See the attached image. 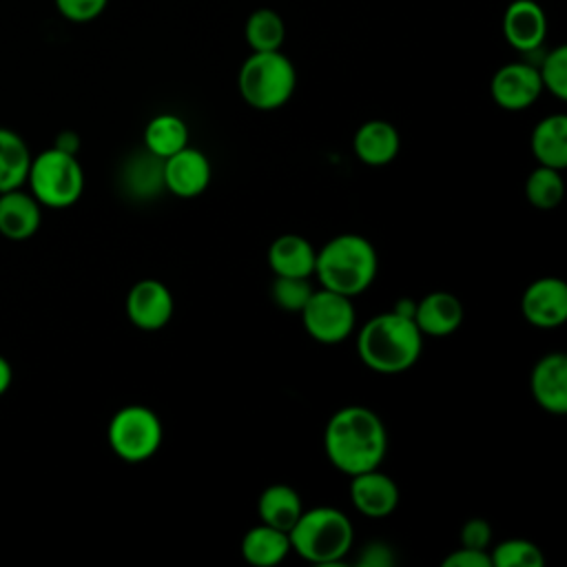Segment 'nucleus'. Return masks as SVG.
Listing matches in <instances>:
<instances>
[{
    "instance_id": "obj_25",
    "label": "nucleus",
    "mask_w": 567,
    "mask_h": 567,
    "mask_svg": "<svg viewBox=\"0 0 567 567\" xmlns=\"http://www.w3.org/2000/svg\"><path fill=\"white\" fill-rule=\"evenodd\" d=\"M244 40L250 51H277L286 42V20L272 7H257L244 22Z\"/></svg>"
},
{
    "instance_id": "obj_27",
    "label": "nucleus",
    "mask_w": 567,
    "mask_h": 567,
    "mask_svg": "<svg viewBox=\"0 0 567 567\" xmlns=\"http://www.w3.org/2000/svg\"><path fill=\"white\" fill-rule=\"evenodd\" d=\"M565 179L558 168L536 166L525 179V197L532 206L540 210H551L563 202Z\"/></svg>"
},
{
    "instance_id": "obj_24",
    "label": "nucleus",
    "mask_w": 567,
    "mask_h": 567,
    "mask_svg": "<svg viewBox=\"0 0 567 567\" xmlns=\"http://www.w3.org/2000/svg\"><path fill=\"white\" fill-rule=\"evenodd\" d=\"M31 157L33 153L24 137L7 126H0V193L24 186Z\"/></svg>"
},
{
    "instance_id": "obj_19",
    "label": "nucleus",
    "mask_w": 567,
    "mask_h": 567,
    "mask_svg": "<svg viewBox=\"0 0 567 567\" xmlns=\"http://www.w3.org/2000/svg\"><path fill=\"white\" fill-rule=\"evenodd\" d=\"M315 259L317 248L297 233L279 235L268 248V266L275 277H310Z\"/></svg>"
},
{
    "instance_id": "obj_7",
    "label": "nucleus",
    "mask_w": 567,
    "mask_h": 567,
    "mask_svg": "<svg viewBox=\"0 0 567 567\" xmlns=\"http://www.w3.org/2000/svg\"><path fill=\"white\" fill-rule=\"evenodd\" d=\"M106 441L120 461L144 463L162 447L164 425L157 412L146 405L131 403L111 416L106 425Z\"/></svg>"
},
{
    "instance_id": "obj_29",
    "label": "nucleus",
    "mask_w": 567,
    "mask_h": 567,
    "mask_svg": "<svg viewBox=\"0 0 567 567\" xmlns=\"http://www.w3.org/2000/svg\"><path fill=\"white\" fill-rule=\"evenodd\" d=\"M536 69L543 91H549L560 102L567 100V47L556 44L549 49Z\"/></svg>"
},
{
    "instance_id": "obj_14",
    "label": "nucleus",
    "mask_w": 567,
    "mask_h": 567,
    "mask_svg": "<svg viewBox=\"0 0 567 567\" xmlns=\"http://www.w3.org/2000/svg\"><path fill=\"white\" fill-rule=\"evenodd\" d=\"M529 390L538 408L549 414L567 412V357L565 352L543 354L529 374Z\"/></svg>"
},
{
    "instance_id": "obj_23",
    "label": "nucleus",
    "mask_w": 567,
    "mask_h": 567,
    "mask_svg": "<svg viewBox=\"0 0 567 567\" xmlns=\"http://www.w3.org/2000/svg\"><path fill=\"white\" fill-rule=\"evenodd\" d=\"M301 512H303V503L299 492L286 483L268 485L257 498L259 523H266L284 532H288L295 525Z\"/></svg>"
},
{
    "instance_id": "obj_12",
    "label": "nucleus",
    "mask_w": 567,
    "mask_h": 567,
    "mask_svg": "<svg viewBox=\"0 0 567 567\" xmlns=\"http://www.w3.org/2000/svg\"><path fill=\"white\" fill-rule=\"evenodd\" d=\"M520 310L527 323L536 328H558L567 321V284L560 277L534 279L523 297Z\"/></svg>"
},
{
    "instance_id": "obj_18",
    "label": "nucleus",
    "mask_w": 567,
    "mask_h": 567,
    "mask_svg": "<svg viewBox=\"0 0 567 567\" xmlns=\"http://www.w3.org/2000/svg\"><path fill=\"white\" fill-rule=\"evenodd\" d=\"M352 148L365 166H385L396 157L401 148V137L392 122L368 120L357 128L352 137Z\"/></svg>"
},
{
    "instance_id": "obj_2",
    "label": "nucleus",
    "mask_w": 567,
    "mask_h": 567,
    "mask_svg": "<svg viewBox=\"0 0 567 567\" xmlns=\"http://www.w3.org/2000/svg\"><path fill=\"white\" fill-rule=\"evenodd\" d=\"M423 350V334L412 317L394 310L374 315L357 332L359 359L379 374L410 370Z\"/></svg>"
},
{
    "instance_id": "obj_32",
    "label": "nucleus",
    "mask_w": 567,
    "mask_h": 567,
    "mask_svg": "<svg viewBox=\"0 0 567 567\" xmlns=\"http://www.w3.org/2000/svg\"><path fill=\"white\" fill-rule=\"evenodd\" d=\"M461 545L472 547V549H489L492 545V525L481 518H467L461 527Z\"/></svg>"
},
{
    "instance_id": "obj_35",
    "label": "nucleus",
    "mask_w": 567,
    "mask_h": 567,
    "mask_svg": "<svg viewBox=\"0 0 567 567\" xmlns=\"http://www.w3.org/2000/svg\"><path fill=\"white\" fill-rule=\"evenodd\" d=\"M53 146H58V148H62V151H66V153L78 155L80 137H78L75 133H71V131H64V133H60V135H58V140H55V144H53Z\"/></svg>"
},
{
    "instance_id": "obj_30",
    "label": "nucleus",
    "mask_w": 567,
    "mask_h": 567,
    "mask_svg": "<svg viewBox=\"0 0 567 567\" xmlns=\"http://www.w3.org/2000/svg\"><path fill=\"white\" fill-rule=\"evenodd\" d=\"M312 290L315 288L308 277H275L270 286V297L277 308L286 312H301Z\"/></svg>"
},
{
    "instance_id": "obj_8",
    "label": "nucleus",
    "mask_w": 567,
    "mask_h": 567,
    "mask_svg": "<svg viewBox=\"0 0 567 567\" xmlns=\"http://www.w3.org/2000/svg\"><path fill=\"white\" fill-rule=\"evenodd\" d=\"M301 323L306 332L326 346L346 341L357 323V310L352 297L321 288L312 290L310 299L301 308Z\"/></svg>"
},
{
    "instance_id": "obj_17",
    "label": "nucleus",
    "mask_w": 567,
    "mask_h": 567,
    "mask_svg": "<svg viewBox=\"0 0 567 567\" xmlns=\"http://www.w3.org/2000/svg\"><path fill=\"white\" fill-rule=\"evenodd\" d=\"M463 303L456 295L445 290H434L416 301L414 323L425 337H447L463 323Z\"/></svg>"
},
{
    "instance_id": "obj_22",
    "label": "nucleus",
    "mask_w": 567,
    "mask_h": 567,
    "mask_svg": "<svg viewBox=\"0 0 567 567\" xmlns=\"http://www.w3.org/2000/svg\"><path fill=\"white\" fill-rule=\"evenodd\" d=\"M241 556L246 563L255 567H272L279 565L292 549L288 532L259 523L250 527L241 538Z\"/></svg>"
},
{
    "instance_id": "obj_31",
    "label": "nucleus",
    "mask_w": 567,
    "mask_h": 567,
    "mask_svg": "<svg viewBox=\"0 0 567 567\" xmlns=\"http://www.w3.org/2000/svg\"><path fill=\"white\" fill-rule=\"evenodd\" d=\"M53 4L64 20L84 24L100 18L106 11L109 0H53Z\"/></svg>"
},
{
    "instance_id": "obj_21",
    "label": "nucleus",
    "mask_w": 567,
    "mask_h": 567,
    "mask_svg": "<svg viewBox=\"0 0 567 567\" xmlns=\"http://www.w3.org/2000/svg\"><path fill=\"white\" fill-rule=\"evenodd\" d=\"M529 146L540 166L563 171L567 166V115L551 113L543 117L532 131Z\"/></svg>"
},
{
    "instance_id": "obj_26",
    "label": "nucleus",
    "mask_w": 567,
    "mask_h": 567,
    "mask_svg": "<svg viewBox=\"0 0 567 567\" xmlns=\"http://www.w3.org/2000/svg\"><path fill=\"white\" fill-rule=\"evenodd\" d=\"M188 146V126L175 113H159L148 120L144 128V148L166 159L168 155Z\"/></svg>"
},
{
    "instance_id": "obj_4",
    "label": "nucleus",
    "mask_w": 567,
    "mask_h": 567,
    "mask_svg": "<svg viewBox=\"0 0 567 567\" xmlns=\"http://www.w3.org/2000/svg\"><path fill=\"white\" fill-rule=\"evenodd\" d=\"M290 549L317 565L341 563L354 543L352 520L337 507L319 505L299 514L288 529Z\"/></svg>"
},
{
    "instance_id": "obj_28",
    "label": "nucleus",
    "mask_w": 567,
    "mask_h": 567,
    "mask_svg": "<svg viewBox=\"0 0 567 567\" xmlns=\"http://www.w3.org/2000/svg\"><path fill=\"white\" fill-rule=\"evenodd\" d=\"M492 567H540L543 551L527 538H507L489 549Z\"/></svg>"
},
{
    "instance_id": "obj_1",
    "label": "nucleus",
    "mask_w": 567,
    "mask_h": 567,
    "mask_svg": "<svg viewBox=\"0 0 567 567\" xmlns=\"http://www.w3.org/2000/svg\"><path fill=\"white\" fill-rule=\"evenodd\" d=\"M323 450L332 467L354 476L381 465L388 452V430L374 410L346 405L328 419Z\"/></svg>"
},
{
    "instance_id": "obj_6",
    "label": "nucleus",
    "mask_w": 567,
    "mask_h": 567,
    "mask_svg": "<svg viewBox=\"0 0 567 567\" xmlns=\"http://www.w3.org/2000/svg\"><path fill=\"white\" fill-rule=\"evenodd\" d=\"M24 186L42 208H69L84 193V171L78 155L51 146L31 157Z\"/></svg>"
},
{
    "instance_id": "obj_34",
    "label": "nucleus",
    "mask_w": 567,
    "mask_h": 567,
    "mask_svg": "<svg viewBox=\"0 0 567 567\" xmlns=\"http://www.w3.org/2000/svg\"><path fill=\"white\" fill-rule=\"evenodd\" d=\"M357 563L363 567H392L396 563V558L388 543L372 540L361 549V556L357 558Z\"/></svg>"
},
{
    "instance_id": "obj_3",
    "label": "nucleus",
    "mask_w": 567,
    "mask_h": 567,
    "mask_svg": "<svg viewBox=\"0 0 567 567\" xmlns=\"http://www.w3.org/2000/svg\"><path fill=\"white\" fill-rule=\"evenodd\" d=\"M379 272L374 244L357 233H341L328 239L315 259V277L321 288L357 297L368 290Z\"/></svg>"
},
{
    "instance_id": "obj_5",
    "label": "nucleus",
    "mask_w": 567,
    "mask_h": 567,
    "mask_svg": "<svg viewBox=\"0 0 567 567\" xmlns=\"http://www.w3.org/2000/svg\"><path fill=\"white\" fill-rule=\"evenodd\" d=\"M241 100L257 111H277L297 89L292 60L281 51H250L237 73Z\"/></svg>"
},
{
    "instance_id": "obj_36",
    "label": "nucleus",
    "mask_w": 567,
    "mask_h": 567,
    "mask_svg": "<svg viewBox=\"0 0 567 567\" xmlns=\"http://www.w3.org/2000/svg\"><path fill=\"white\" fill-rule=\"evenodd\" d=\"M11 381H13V368H11L9 359H4L0 354V396L7 394V390L11 388Z\"/></svg>"
},
{
    "instance_id": "obj_11",
    "label": "nucleus",
    "mask_w": 567,
    "mask_h": 567,
    "mask_svg": "<svg viewBox=\"0 0 567 567\" xmlns=\"http://www.w3.org/2000/svg\"><path fill=\"white\" fill-rule=\"evenodd\" d=\"M210 159L199 148L184 146L182 151L164 159V190H168L175 197H199L210 186Z\"/></svg>"
},
{
    "instance_id": "obj_10",
    "label": "nucleus",
    "mask_w": 567,
    "mask_h": 567,
    "mask_svg": "<svg viewBox=\"0 0 567 567\" xmlns=\"http://www.w3.org/2000/svg\"><path fill=\"white\" fill-rule=\"evenodd\" d=\"M175 312V299L168 286L159 279H140L126 295L128 321L146 332L164 328Z\"/></svg>"
},
{
    "instance_id": "obj_15",
    "label": "nucleus",
    "mask_w": 567,
    "mask_h": 567,
    "mask_svg": "<svg viewBox=\"0 0 567 567\" xmlns=\"http://www.w3.org/2000/svg\"><path fill=\"white\" fill-rule=\"evenodd\" d=\"M350 501L365 518H388L399 505V487L379 467L350 476Z\"/></svg>"
},
{
    "instance_id": "obj_33",
    "label": "nucleus",
    "mask_w": 567,
    "mask_h": 567,
    "mask_svg": "<svg viewBox=\"0 0 567 567\" xmlns=\"http://www.w3.org/2000/svg\"><path fill=\"white\" fill-rule=\"evenodd\" d=\"M445 567H492L489 549H472V547H458L450 551L443 563Z\"/></svg>"
},
{
    "instance_id": "obj_9",
    "label": "nucleus",
    "mask_w": 567,
    "mask_h": 567,
    "mask_svg": "<svg viewBox=\"0 0 567 567\" xmlns=\"http://www.w3.org/2000/svg\"><path fill=\"white\" fill-rule=\"evenodd\" d=\"M543 93L538 69L529 62H507L489 80V95L505 111H525Z\"/></svg>"
},
{
    "instance_id": "obj_20",
    "label": "nucleus",
    "mask_w": 567,
    "mask_h": 567,
    "mask_svg": "<svg viewBox=\"0 0 567 567\" xmlns=\"http://www.w3.org/2000/svg\"><path fill=\"white\" fill-rule=\"evenodd\" d=\"M122 186L135 199H155L164 193V159L142 148L126 157L122 166Z\"/></svg>"
},
{
    "instance_id": "obj_16",
    "label": "nucleus",
    "mask_w": 567,
    "mask_h": 567,
    "mask_svg": "<svg viewBox=\"0 0 567 567\" xmlns=\"http://www.w3.org/2000/svg\"><path fill=\"white\" fill-rule=\"evenodd\" d=\"M42 206L24 188L0 193V235L11 241H24L40 230Z\"/></svg>"
},
{
    "instance_id": "obj_13",
    "label": "nucleus",
    "mask_w": 567,
    "mask_h": 567,
    "mask_svg": "<svg viewBox=\"0 0 567 567\" xmlns=\"http://www.w3.org/2000/svg\"><path fill=\"white\" fill-rule=\"evenodd\" d=\"M505 42L518 53H534L545 44L547 16L536 0H512L501 20Z\"/></svg>"
}]
</instances>
